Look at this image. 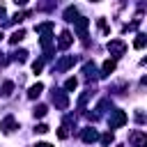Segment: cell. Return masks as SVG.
I'll list each match as a JSON object with an SVG mask.
<instances>
[{"label": "cell", "mask_w": 147, "mask_h": 147, "mask_svg": "<svg viewBox=\"0 0 147 147\" xmlns=\"http://www.w3.org/2000/svg\"><path fill=\"white\" fill-rule=\"evenodd\" d=\"M53 103H55V108L67 110V108H69V96H67V92H62V90H53Z\"/></svg>", "instance_id": "obj_4"}, {"label": "cell", "mask_w": 147, "mask_h": 147, "mask_svg": "<svg viewBox=\"0 0 147 147\" xmlns=\"http://www.w3.org/2000/svg\"><path fill=\"white\" fill-rule=\"evenodd\" d=\"M99 140H101V145H110V142H113V140H115V136H113V133H110V131H108V133H103V136H101V138H99Z\"/></svg>", "instance_id": "obj_22"}, {"label": "cell", "mask_w": 147, "mask_h": 147, "mask_svg": "<svg viewBox=\"0 0 147 147\" xmlns=\"http://www.w3.org/2000/svg\"><path fill=\"white\" fill-rule=\"evenodd\" d=\"M7 62H9V60H7V57H5V55H0V67H5V64H7Z\"/></svg>", "instance_id": "obj_28"}, {"label": "cell", "mask_w": 147, "mask_h": 147, "mask_svg": "<svg viewBox=\"0 0 147 147\" xmlns=\"http://www.w3.org/2000/svg\"><path fill=\"white\" fill-rule=\"evenodd\" d=\"M145 44H147V34H142V32H140V34H136L133 48H136V51H142V48H145Z\"/></svg>", "instance_id": "obj_16"}, {"label": "cell", "mask_w": 147, "mask_h": 147, "mask_svg": "<svg viewBox=\"0 0 147 147\" xmlns=\"http://www.w3.org/2000/svg\"><path fill=\"white\" fill-rule=\"evenodd\" d=\"M41 69H44V60H34V62H32V71H34V74H39Z\"/></svg>", "instance_id": "obj_23"}, {"label": "cell", "mask_w": 147, "mask_h": 147, "mask_svg": "<svg viewBox=\"0 0 147 147\" xmlns=\"http://www.w3.org/2000/svg\"><path fill=\"white\" fill-rule=\"evenodd\" d=\"M67 136H69V131H67V126H64V124H62V126H60V129H57V138H62V140H64V138H67Z\"/></svg>", "instance_id": "obj_24"}, {"label": "cell", "mask_w": 147, "mask_h": 147, "mask_svg": "<svg viewBox=\"0 0 147 147\" xmlns=\"http://www.w3.org/2000/svg\"><path fill=\"white\" fill-rule=\"evenodd\" d=\"M11 60H16V62H25V60H28V51H25V48L14 51V53H11Z\"/></svg>", "instance_id": "obj_17"}, {"label": "cell", "mask_w": 147, "mask_h": 147, "mask_svg": "<svg viewBox=\"0 0 147 147\" xmlns=\"http://www.w3.org/2000/svg\"><path fill=\"white\" fill-rule=\"evenodd\" d=\"M71 41H74V34H71L69 30H62V32H60V39H57V48L67 51V48L71 46Z\"/></svg>", "instance_id": "obj_8"}, {"label": "cell", "mask_w": 147, "mask_h": 147, "mask_svg": "<svg viewBox=\"0 0 147 147\" xmlns=\"http://www.w3.org/2000/svg\"><path fill=\"white\" fill-rule=\"evenodd\" d=\"M115 67H117V64H115V60H106V62L101 64V74H99V76H101V78L110 76V74L115 71Z\"/></svg>", "instance_id": "obj_11"}, {"label": "cell", "mask_w": 147, "mask_h": 147, "mask_svg": "<svg viewBox=\"0 0 147 147\" xmlns=\"http://www.w3.org/2000/svg\"><path fill=\"white\" fill-rule=\"evenodd\" d=\"M11 92H14V83H11V80H5L2 87H0V96H9Z\"/></svg>", "instance_id": "obj_18"}, {"label": "cell", "mask_w": 147, "mask_h": 147, "mask_svg": "<svg viewBox=\"0 0 147 147\" xmlns=\"http://www.w3.org/2000/svg\"><path fill=\"white\" fill-rule=\"evenodd\" d=\"M0 129H2V133H11V131L16 129V117H14V115H7V117L0 122Z\"/></svg>", "instance_id": "obj_9"}, {"label": "cell", "mask_w": 147, "mask_h": 147, "mask_svg": "<svg viewBox=\"0 0 147 147\" xmlns=\"http://www.w3.org/2000/svg\"><path fill=\"white\" fill-rule=\"evenodd\" d=\"M80 138H83V142L92 145V142H96V140H99V131H96V129H92V126H87V129H83V131H80Z\"/></svg>", "instance_id": "obj_6"}, {"label": "cell", "mask_w": 147, "mask_h": 147, "mask_svg": "<svg viewBox=\"0 0 147 147\" xmlns=\"http://www.w3.org/2000/svg\"><path fill=\"white\" fill-rule=\"evenodd\" d=\"M136 119H138V122L142 124V122H145V115H142V113H136Z\"/></svg>", "instance_id": "obj_27"}, {"label": "cell", "mask_w": 147, "mask_h": 147, "mask_svg": "<svg viewBox=\"0 0 147 147\" xmlns=\"http://www.w3.org/2000/svg\"><path fill=\"white\" fill-rule=\"evenodd\" d=\"M62 16H64V21H69V23H71V21H76V18H78V9H76V7H67Z\"/></svg>", "instance_id": "obj_15"}, {"label": "cell", "mask_w": 147, "mask_h": 147, "mask_svg": "<svg viewBox=\"0 0 147 147\" xmlns=\"http://www.w3.org/2000/svg\"><path fill=\"white\" fill-rule=\"evenodd\" d=\"M23 37H25V30H23V28H18V30H14V32H11V37H9V44H11V46H16V44H18Z\"/></svg>", "instance_id": "obj_12"}, {"label": "cell", "mask_w": 147, "mask_h": 147, "mask_svg": "<svg viewBox=\"0 0 147 147\" xmlns=\"http://www.w3.org/2000/svg\"><path fill=\"white\" fill-rule=\"evenodd\" d=\"M46 113H48V106H46V103H37V106L32 108V115H34V117H39V119H41V117H46Z\"/></svg>", "instance_id": "obj_14"}, {"label": "cell", "mask_w": 147, "mask_h": 147, "mask_svg": "<svg viewBox=\"0 0 147 147\" xmlns=\"http://www.w3.org/2000/svg\"><path fill=\"white\" fill-rule=\"evenodd\" d=\"M34 131H37V133H48V124H37Z\"/></svg>", "instance_id": "obj_25"}, {"label": "cell", "mask_w": 147, "mask_h": 147, "mask_svg": "<svg viewBox=\"0 0 147 147\" xmlns=\"http://www.w3.org/2000/svg\"><path fill=\"white\" fill-rule=\"evenodd\" d=\"M34 147H51V142H37Z\"/></svg>", "instance_id": "obj_29"}, {"label": "cell", "mask_w": 147, "mask_h": 147, "mask_svg": "<svg viewBox=\"0 0 147 147\" xmlns=\"http://www.w3.org/2000/svg\"><path fill=\"white\" fill-rule=\"evenodd\" d=\"M90 2H99V0H90Z\"/></svg>", "instance_id": "obj_31"}, {"label": "cell", "mask_w": 147, "mask_h": 147, "mask_svg": "<svg viewBox=\"0 0 147 147\" xmlns=\"http://www.w3.org/2000/svg\"><path fill=\"white\" fill-rule=\"evenodd\" d=\"M34 30H37L39 34H44V32H51V30H53V23H51V21H46V23H39Z\"/></svg>", "instance_id": "obj_20"}, {"label": "cell", "mask_w": 147, "mask_h": 147, "mask_svg": "<svg viewBox=\"0 0 147 147\" xmlns=\"http://www.w3.org/2000/svg\"><path fill=\"white\" fill-rule=\"evenodd\" d=\"M108 53H110L113 57H122V55L126 53V44H124L122 39H110V41H108Z\"/></svg>", "instance_id": "obj_2"}, {"label": "cell", "mask_w": 147, "mask_h": 147, "mask_svg": "<svg viewBox=\"0 0 147 147\" xmlns=\"http://www.w3.org/2000/svg\"><path fill=\"white\" fill-rule=\"evenodd\" d=\"M76 64V55H62L60 60H57V64H55V71L57 74H64L67 69H71Z\"/></svg>", "instance_id": "obj_3"}, {"label": "cell", "mask_w": 147, "mask_h": 147, "mask_svg": "<svg viewBox=\"0 0 147 147\" xmlns=\"http://www.w3.org/2000/svg\"><path fill=\"white\" fill-rule=\"evenodd\" d=\"M14 5H16V7H25V5H28V0H14Z\"/></svg>", "instance_id": "obj_26"}, {"label": "cell", "mask_w": 147, "mask_h": 147, "mask_svg": "<svg viewBox=\"0 0 147 147\" xmlns=\"http://www.w3.org/2000/svg\"><path fill=\"white\" fill-rule=\"evenodd\" d=\"M28 16H30V11H16V14L9 18V23H21V21H23V18H28Z\"/></svg>", "instance_id": "obj_19"}, {"label": "cell", "mask_w": 147, "mask_h": 147, "mask_svg": "<svg viewBox=\"0 0 147 147\" xmlns=\"http://www.w3.org/2000/svg\"><path fill=\"white\" fill-rule=\"evenodd\" d=\"M76 87H78V80H76V78H67V83H64V90H67V92H74Z\"/></svg>", "instance_id": "obj_21"}, {"label": "cell", "mask_w": 147, "mask_h": 147, "mask_svg": "<svg viewBox=\"0 0 147 147\" xmlns=\"http://www.w3.org/2000/svg\"><path fill=\"white\" fill-rule=\"evenodd\" d=\"M41 92H44V83H34V85L28 90V96H30V99H37Z\"/></svg>", "instance_id": "obj_13"}, {"label": "cell", "mask_w": 147, "mask_h": 147, "mask_svg": "<svg viewBox=\"0 0 147 147\" xmlns=\"http://www.w3.org/2000/svg\"><path fill=\"white\" fill-rule=\"evenodd\" d=\"M129 140H131L133 147H147V136H145V131H133V133L129 136Z\"/></svg>", "instance_id": "obj_7"}, {"label": "cell", "mask_w": 147, "mask_h": 147, "mask_svg": "<svg viewBox=\"0 0 147 147\" xmlns=\"http://www.w3.org/2000/svg\"><path fill=\"white\" fill-rule=\"evenodd\" d=\"M126 119H129V117H126V113L117 108V110H113V113H110V117H108V126H110V129H119V126H124V124H126Z\"/></svg>", "instance_id": "obj_1"}, {"label": "cell", "mask_w": 147, "mask_h": 147, "mask_svg": "<svg viewBox=\"0 0 147 147\" xmlns=\"http://www.w3.org/2000/svg\"><path fill=\"white\" fill-rule=\"evenodd\" d=\"M83 74H85V80H94V78H99V74H96V67H94V62H87V64L83 67Z\"/></svg>", "instance_id": "obj_10"}, {"label": "cell", "mask_w": 147, "mask_h": 147, "mask_svg": "<svg viewBox=\"0 0 147 147\" xmlns=\"http://www.w3.org/2000/svg\"><path fill=\"white\" fill-rule=\"evenodd\" d=\"M87 28H90V18H76L74 21V30H76V34L80 39L87 37Z\"/></svg>", "instance_id": "obj_5"}, {"label": "cell", "mask_w": 147, "mask_h": 147, "mask_svg": "<svg viewBox=\"0 0 147 147\" xmlns=\"http://www.w3.org/2000/svg\"><path fill=\"white\" fill-rule=\"evenodd\" d=\"M0 39H2V34H0Z\"/></svg>", "instance_id": "obj_32"}, {"label": "cell", "mask_w": 147, "mask_h": 147, "mask_svg": "<svg viewBox=\"0 0 147 147\" xmlns=\"http://www.w3.org/2000/svg\"><path fill=\"white\" fill-rule=\"evenodd\" d=\"M0 16H5V7L2 5H0Z\"/></svg>", "instance_id": "obj_30"}]
</instances>
